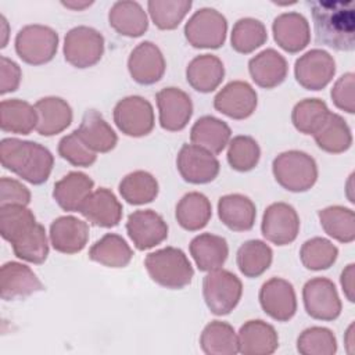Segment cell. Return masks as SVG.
Instances as JSON below:
<instances>
[{
  "mask_svg": "<svg viewBox=\"0 0 355 355\" xmlns=\"http://www.w3.org/2000/svg\"><path fill=\"white\" fill-rule=\"evenodd\" d=\"M114 122L126 136L143 137L154 129V110L141 96H128L114 107Z\"/></svg>",
  "mask_w": 355,
  "mask_h": 355,
  "instance_id": "9",
  "label": "cell"
},
{
  "mask_svg": "<svg viewBox=\"0 0 355 355\" xmlns=\"http://www.w3.org/2000/svg\"><path fill=\"white\" fill-rule=\"evenodd\" d=\"M191 6V0H150L147 10L158 29L171 31L179 26Z\"/></svg>",
  "mask_w": 355,
  "mask_h": 355,
  "instance_id": "44",
  "label": "cell"
},
{
  "mask_svg": "<svg viewBox=\"0 0 355 355\" xmlns=\"http://www.w3.org/2000/svg\"><path fill=\"white\" fill-rule=\"evenodd\" d=\"M44 286L26 265L10 261L0 270V295L4 301H14L43 291Z\"/></svg>",
  "mask_w": 355,
  "mask_h": 355,
  "instance_id": "19",
  "label": "cell"
},
{
  "mask_svg": "<svg viewBox=\"0 0 355 355\" xmlns=\"http://www.w3.org/2000/svg\"><path fill=\"white\" fill-rule=\"evenodd\" d=\"M232 130L229 125L212 115L198 118L190 130L193 144L208 150L212 154H219L229 144Z\"/></svg>",
  "mask_w": 355,
  "mask_h": 355,
  "instance_id": "32",
  "label": "cell"
},
{
  "mask_svg": "<svg viewBox=\"0 0 355 355\" xmlns=\"http://www.w3.org/2000/svg\"><path fill=\"white\" fill-rule=\"evenodd\" d=\"M272 172L276 182L293 193L306 191L318 180L316 161L300 150L280 153L272 162Z\"/></svg>",
  "mask_w": 355,
  "mask_h": 355,
  "instance_id": "4",
  "label": "cell"
},
{
  "mask_svg": "<svg viewBox=\"0 0 355 355\" xmlns=\"http://www.w3.org/2000/svg\"><path fill=\"white\" fill-rule=\"evenodd\" d=\"M35 108L37 112L36 132L42 136L58 135L72 122V108L61 97H43L35 103Z\"/></svg>",
  "mask_w": 355,
  "mask_h": 355,
  "instance_id": "27",
  "label": "cell"
},
{
  "mask_svg": "<svg viewBox=\"0 0 355 355\" xmlns=\"http://www.w3.org/2000/svg\"><path fill=\"white\" fill-rule=\"evenodd\" d=\"M133 257L126 240L116 233H107L89 250V258L108 268H123Z\"/></svg>",
  "mask_w": 355,
  "mask_h": 355,
  "instance_id": "35",
  "label": "cell"
},
{
  "mask_svg": "<svg viewBox=\"0 0 355 355\" xmlns=\"http://www.w3.org/2000/svg\"><path fill=\"white\" fill-rule=\"evenodd\" d=\"M35 223L36 218L26 205L12 204L0 207V234L8 243H12Z\"/></svg>",
  "mask_w": 355,
  "mask_h": 355,
  "instance_id": "47",
  "label": "cell"
},
{
  "mask_svg": "<svg viewBox=\"0 0 355 355\" xmlns=\"http://www.w3.org/2000/svg\"><path fill=\"white\" fill-rule=\"evenodd\" d=\"M315 39L318 44L337 51H352L355 49V8L354 1L311 0Z\"/></svg>",
  "mask_w": 355,
  "mask_h": 355,
  "instance_id": "1",
  "label": "cell"
},
{
  "mask_svg": "<svg viewBox=\"0 0 355 355\" xmlns=\"http://www.w3.org/2000/svg\"><path fill=\"white\" fill-rule=\"evenodd\" d=\"M227 162L237 172H248L254 169L261 158V148L251 136H234L227 144Z\"/></svg>",
  "mask_w": 355,
  "mask_h": 355,
  "instance_id": "46",
  "label": "cell"
},
{
  "mask_svg": "<svg viewBox=\"0 0 355 355\" xmlns=\"http://www.w3.org/2000/svg\"><path fill=\"white\" fill-rule=\"evenodd\" d=\"M18 57L29 65H43L51 61L58 49V33L40 24L25 25L14 40Z\"/></svg>",
  "mask_w": 355,
  "mask_h": 355,
  "instance_id": "5",
  "label": "cell"
},
{
  "mask_svg": "<svg viewBox=\"0 0 355 355\" xmlns=\"http://www.w3.org/2000/svg\"><path fill=\"white\" fill-rule=\"evenodd\" d=\"M318 147L330 154L347 151L352 144L351 128L345 119L334 112H330L322 128L313 135Z\"/></svg>",
  "mask_w": 355,
  "mask_h": 355,
  "instance_id": "37",
  "label": "cell"
},
{
  "mask_svg": "<svg viewBox=\"0 0 355 355\" xmlns=\"http://www.w3.org/2000/svg\"><path fill=\"white\" fill-rule=\"evenodd\" d=\"M119 194L132 205H143L151 202L158 196L157 179L146 171H135L128 173L119 182Z\"/></svg>",
  "mask_w": 355,
  "mask_h": 355,
  "instance_id": "41",
  "label": "cell"
},
{
  "mask_svg": "<svg viewBox=\"0 0 355 355\" xmlns=\"http://www.w3.org/2000/svg\"><path fill=\"white\" fill-rule=\"evenodd\" d=\"M243 294L241 280L230 270H209L202 280V295L208 309L218 316L230 313Z\"/></svg>",
  "mask_w": 355,
  "mask_h": 355,
  "instance_id": "6",
  "label": "cell"
},
{
  "mask_svg": "<svg viewBox=\"0 0 355 355\" xmlns=\"http://www.w3.org/2000/svg\"><path fill=\"white\" fill-rule=\"evenodd\" d=\"M227 33L226 17L212 7L197 10L184 25V36L196 49H219Z\"/></svg>",
  "mask_w": 355,
  "mask_h": 355,
  "instance_id": "7",
  "label": "cell"
},
{
  "mask_svg": "<svg viewBox=\"0 0 355 355\" xmlns=\"http://www.w3.org/2000/svg\"><path fill=\"white\" fill-rule=\"evenodd\" d=\"M302 301L306 313L316 320H334L343 308L337 288L327 277L308 280L302 287Z\"/></svg>",
  "mask_w": 355,
  "mask_h": 355,
  "instance_id": "10",
  "label": "cell"
},
{
  "mask_svg": "<svg viewBox=\"0 0 355 355\" xmlns=\"http://www.w3.org/2000/svg\"><path fill=\"white\" fill-rule=\"evenodd\" d=\"M355 265L354 263H348L344 270L341 272L340 276V283H341V288L344 295L347 297V300L349 302H355Z\"/></svg>",
  "mask_w": 355,
  "mask_h": 355,
  "instance_id": "53",
  "label": "cell"
},
{
  "mask_svg": "<svg viewBox=\"0 0 355 355\" xmlns=\"http://www.w3.org/2000/svg\"><path fill=\"white\" fill-rule=\"evenodd\" d=\"M148 276L159 286L180 290L191 283L194 269L187 255L176 247H165L150 252L144 259Z\"/></svg>",
  "mask_w": 355,
  "mask_h": 355,
  "instance_id": "3",
  "label": "cell"
},
{
  "mask_svg": "<svg viewBox=\"0 0 355 355\" xmlns=\"http://www.w3.org/2000/svg\"><path fill=\"white\" fill-rule=\"evenodd\" d=\"M273 259L272 248L262 240H247L243 243L236 254L239 270L250 279L265 273Z\"/></svg>",
  "mask_w": 355,
  "mask_h": 355,
  "instance_id": "38",
  "label": "cell"
},
{
  "mask_svg": "<svg viewBox=\"0 0 355 355\" xmlns=\"http://www.w3.org/2000/svg\"><path fill=\"white\" fill-rule=\"evenodd\" d=\"M58 154L71 165L83 168L93 165L97 159V153L86 146L76 129L60 140Z\"/></svg>",
  "mask_w": 355,
  "mask_h": 355,
  "instance_id": "49",
  "label": "cell"
},
{
  "mask_svg": "<svg viewBox=\"0 0 355 355\" xmlns=\"http://www.w3.org/2000/svg\"><path fill=\"white\" fill-rule=\"evenodd\" d=\"M261 232L268 241L276 245L293 243L300 232V216L295 208L287 202H273L266 207Z\"/></svg>",
  "mask_w": 355,
  "mask_h": 355,
  "instance_id": "13",
  "label": "cell"
},
{
  "mask_svg": "<svg viewBox=\"0 0 355 355\" xmlns=\"http://www.w3.org/2000/svg\"><path fill=\"white\" fill-rule=\"evenodd\" d=\"M287 71L286 58L275 49H265L248 61V72L252 80L263 89H273L283 83Z\"/></svg>",
  "mask_w": 355,
  "mask_h": 355,
  "instance_id": "25",
  "label": "cell"
},
{
  "mask_svg": "<svg viewBox=\"0 0 355 355\" xmlns=\"http://www.w3.org/2000/svg\"><path fill=\"white\" fill-rule=\"evenodd\" d=\"M272 32L279 47L291 54L304 50L311 40L309 22L297 11L279 14L273 19Z\"/></svg>",
  "mask_w": 355,
  "mask_h": 355,
  "instance_id": "20",
  "label": "cell"
},
{
  "mask_svg": "<svg viewBox=\"0 0 355 355\" xmlns=\"http://www.w3.org/2000/svg\"><path fill=\"white\" fill-rule=\"evenodd\" d=\"M329 114L330 111L323 100L304 98L294 105L291 111V122L298 132L313 136L322 128Z\"/></svg>",
  "mask_w": 355,
  "mask_h": 355,
  "instance_id": "42",
  "label": "cell"
},
{
  "mask_svg": "<svg viewBox=\"0 0 355 355\" xmlns=\"http://www.w3.org/2000/svg\"><path fill=\"white\" fill-rule=\"evenodd\" d=\"M354 344H355V341H354V323H351L347 333H345V345H347L348 354L354 352V349H352Z\"/></svg>",
  "mask_w": 355,
  "mask_h": 355,
  "instance_id": "56",
  "label": "cell"
},
{
  "mask_svg": "<svg viewBox=\"0 0 355 355\" xmlns=\"http://www.w3.org/2000/svg\"><path fill=\"white\" fill-rule=\"evenodd\" d=\"M218 216L230 230L247 232L255 223L257 208L252 200L244 194H225L218 200Z\"/></svg>",
  "mask_w": 355,
  "mask_h": 355,
  "instance_id": "26",
  "label": "cell"
},
{
  "mask_svg": "<svg viewBox=\"0 0 355 355\" xmlns=\"http://www.w3.org/2000/svg\"><path fill=\"white\" fill-rule=\"evenodd\" d=\"M176 166L180 176L193 184L212 182L220 169L215 154L196 144H183L176 157Z\"/></svg>",
  "mask_w": 355,
  "mask_h": 355,
  "instance_id": "12",
  "label": "cell"
},
{
  "mask_svg": "<svg viewBox=\"0 0 355 355\" xmlns=\"http://www.w3.org/2000/svg\"><path fill=\"white\" fill-rule=\"evenodd\" d=\"M31 202V191L21 182L3 176L0 179V207L1 205H28Z\"/></svg>",
  "mask_w": 355,
  "mask_h": 355,
  "instance_id": "51",
  "label": "cell"
},
{
  "mask_svg": "<svg viewBox=\"0 0 355 355\" xmlns=\"http://www.w3.org/2000/svg\"><path fill=\"white\" fill-rule=\"evenodd\" d=\"M76 130L86 146L94 153H108L118 143L115 130L96 110H87L83 114Z\"/></svg>",
  "mask_w": 355,
  "mask_h": 355,
  "instance_id": "30",
  "label": "cell"
},
{
  "mask_svg": "<svg viewBox=\"0 0 355 355\" xmlns=\"http://www.w3.org/2000/svg\"><path fill=\"white\" fill-rule=\"evenodd\" d=\"M318 216L324 233L334 240L344 244L355 240V214L351 208L330 205L320 209Z\"/></svg>",
  "mask_w": 355,
  "mask_h": 355,
  "instance_id": "39",
  "label": "cell"
},
{
  "mask_svg": "<svg viewBox=\"0 0 355 355\" xmlns=\"http://www.w3.org/2000/svg\"><path fill=\"white\" fill-rule=\"evenodd\" d=\"M338 248L327 239L312 237L300 250V259L309 270H324L337 261Z\"/></svg>",
  "mask_w": 355,
  "mask_h": 355,
  "instance_id": "45",
  "label": "cell"
},
{
  "mask_svg": "<svg viewBox=\"0 0 355 355\" xmlns=\"http://www.w3.org/2000/svg\"><path fill=\"white\" fill-rule=\"evenodd\" d=\"M61 4L65 6L67 8H71V10H75V11H80V10H85L89 6H92L93 1H61Z\"/></svg>",
  "mask_w": 355,
  "mask_h": 355,
  "instance_id": "54",
  "label": "cell"
},
{
  "mask_svg": "<svg viewBox=\"0 0 355 355\" xmlns=\"http://www.w3.org/2000/svg\"><path fill=\"white\" fill-rule=\"evenodd\" d=\"M155 100L162 129L179 132L187 126L193 115V103L186 92L173 86L164 87L157 93Z\"/></svg>",
  "mask_w": 355,
  "mask_h": 355,
  "instance_id": "17",
  "label": "cell"
},
{
  "mask_svg": "<svg viewBox=\"0 0 355 355\" xmlns=\"http://www.w3.org/2000/svg\"><path fill=\"white\" fill-rule=\"evenodd\" d=\"M268 39V32L263 25L257 18L245 17L234 22L230 36V43L233 50L240 54H250L258 47H261Z\"/></svg>",
  "mask_w": 355,
  "mask_h": 355,
  "instance_id": "43",
  "label": "cell"
},
{
  "mask_svg": "<svg viewBox=\"0 0 355 355\" xmlns=\"http://www.w3.org/2000/svg\"><path fill=\"white\" fill-rule=\"evenodd\" d=\"M258 297L263 312L277 322H288L297 312V295L293 284L286 279L266 280Z\"/></svg>",
  "mask_w": 355,
  "mask_h": 355,
  "instance_id": "15",
  "label": "cell"
},
{
  "mask_svg": "<svg viewBox=\"0 0 355 355\" xmlns=\"http://www.w3.org/2000/svg\"><path fill=\"white\" fill-rule=\"evenodd\" d=\"M79 212L96 226L114 227L122 219V204L110 189L100 187L86 198Z\"/></svg>",
  "mask_w": 355,
  "mask_h": 355,
  "instance_id": "22",
  "label": "cell"
},
{
  "mask_svg": "<svg viewBox=\"0 0 355 355\" xmlns=\"http://www.w3.org/2000/svg\"><path fill=\"white\" fill-rule=\"evenodd\" d=\"M354 89H355V75L352 72H347L336 80V83L331 87L330 96L334 105L338 110H343L348 114L355 112Z\"/></svg>",
  "mask_w": 355,
  "mask_h": 355,
  "instance_id": "50",
  "label": "cell"
},
{
  "mask_svg": "<svg viewBox=\"0 0 355 355\" xmlns=\"http://www.w3.org/2000/svg\"><path fill=\"white\" fill-rule=\"evenodd\" d=\"M11 245L17 258L31 263H43L49 255L46 229L37 222L18 236Z\"/></svg>",
  "mask_w": 355,
  "mask_h": 355,
  "instance_id": "40",
  "label": "cell"
},
{
  "mask_svg": "<svg viewBox=\"0 0 355 355\" xmlns=\"http://www.w3.org/2000/svg\"><path fill=\"white\" fill-rule=\"evenodd\" d=\"M37 125L35 105L21 98L3 100L0 103V128L4 132L29 135Z\"/></svg>",
  "mask_w": 355,
  "mask_h": 355,
  "instance_id": "33",
  "label": "cell"
},
{
  "mask_svg": "<svg viewBox=\"0 0 355 355\" xmlns=\"http://www.w3.org/2000/svg\"><path fill=\"white\" fill-rule=\"evenodd\" d=\"M257 104L258 94L245 80L229 82L214 97L215 110L232 119H245L251 116Z\"/></svg>",
  "mask_w": 355,
  "mask_h": 355,
  "instance_id": "14",
  "label": "cell"
},
{
  "mask_svg": "<svg viewBox=\"0 0 355 355\" xmlns=\"http://www.w3.org/2000/svg\"><path fill=\"white\" fill-rule=\"evenodd\" d=\"M175 216L184 230L197 232L205 227L212 216L211 201L202 193L190 191L176 204Z\"/></svg>",
  "mask_w": 355,
  "mask_h": 355,
  "instance_id": "34",
  "label": "cell"
},
{
  "mask_svg": "<svg viewBox=\"0 0 355 355\" xmlns=\"http://www.w3.org/2000/svg\"><path fill=\"white\" fill-rule=\"evenodd\" d=\"M126 232L135 247L144 251L161 244L168 237V225L155 211L137 209L129 214Z\"/></svg>",
  "mask_w": 355,
  "mask_h": 355,
  "instance_id": "16",
  "label": "cell"
},
{
  "mask_svg": "<svg viewBox=\"0 0 355 355\" xmlns=\"http://www.w3.org/2000/svg\"><path fill=\"white\" fill-rule=\"evenodd\" d=\"M22 72L19 65L6 55L0 57V94L15 92L19 87Z\"/></svg>",
  "mask_w": 355,
  "mask_h": 355,
  "instance_id": "52",
  "label": "cell"
},
{
  "mask_svg": "<svg viewBox=\"0 0 355 355\" xmlns=\"http://www.w3.org/2000/svg\"><path fill=\"white\" fill-rule=\"evenodd\" d=\"M237 341L243 355H270L279 347L275 327L261 319L245 322L237 333Z\"/></svg>",
  "mask_w": 355,
  "mask_h": 355,
  "instance_id": "23",
  "label": "cell"
},
{
  "mask_svg": "<svg viewBox=\"0 0 355 355\" xmlns=\"http://www.w3.org/2000/svg\"><path fill=\"white\" fill-rule=\"evenodd\" d=\"M297 351L302 355H333L337 351V340L330 329L312 326L298 336Z\"/></svg>",
  "mask_w": 355,
  "mask_h": 355,
  "instance_id": "48",
  "label": "cell"
},
{
  "mask_svg": "<svg viewBox=\"0 0 355 355\" xmlns=\"http://www.w3.org/2000/svg\"><path fill=\"white\" fill-rule=\"evenodd\" d=\"M336 73L333 55L322 49H312L298 57L294 64L295 80L306 90H322Z\"/></svg>",
  "mask_w": 355,
  "mask_h": 355,
  "instance_id": "11",
  "label": "cell"
},
{
  "mask_svg": "<svg viewBox=\"0 0 355 355\" xmlns=\"http://www.w3.org/2000/svg\"><path fill=\"white\" fill-rule=\"evenodd\" d=\"M0 33L3 36L1 39V43H0V47H6L7 44V37H8V24H7V19L4 15H0Z\"/></svg>",
  "mask_w": 355,
  "mask_h": 355,
  "instance_id": "55",
  "label": "cell"
},
{
  "mask_svg": "<svg viewBox=\"0 0 355 355\" xmlns=\"http://www.w3.org/2000/svg\"><path fill=\"white\" fill-rule=\"evenodd\" d=\"M0 161L4 169L32 184L44 183L54 165V157L47 147L17 137H6L0 141Z\"/></svg>",
  "mask_w": 355,
  "mask_h": 355,
  "instance_id": "2",
  "label": "cell"
},
{
  "mask_svg": "<svg viewBox=\"0 0 355 355\" xmlns=\"http://www.w3.org/2000/svg\"><path fill=\"white\" fill-rule=\"evenodd\" d=\"M93 186L94 182L89 175L72 171L54 183L53 198L64 211L76 212L93 193Z\"/></svg>",
  "mask_w": 355,
  "mask_h": 355,
  "instance_id": "24",
  "label": "cell"
},
{
  "mask_svg": "<svg viewBox=\"0 0 355 355\" xmlns=\"http://www.w3.org/2000/svg\"><path fill=\"white\" fill-rule=\"evenodd\" d=\"M200 345L207 355H234L239 352L237 334L233 326L222 320H212L204 327Z\"/></svg>",
  "mask_w": 355,
  "mask_h": 355,
  "instance_id": "36",
  "label": "cell"
},
{
  "mask_svg": "<svg viewBox=\"0 0 355 355\" xmlns=\"http://www.w3.org/2000/svg\"><path fill=\"white\" fill-rule=\"evenodd\" d=\"M165 68L166 62L161 49L150 40L139 43L128 58L129 73L139 85L157 83L164 76Z\"/></svg>",
  "mask_w": 355,
  "mask_h": 355,
  "instance_id": "18",
  "label": "cell"
},
{
  "mask_svg": "<svg viewBox=\"0 0 355 355\" xmlns=\"http://www.w3.org/2000/svg\"><path fill=\"white\" fill-rule=\"evenodd\" d=\"M190 254L200 270L209 272L222 268L226 262L229 245L222 236L201 233L190 241Z\"/></svg>",
  "mask_w": 355,
  "mask_h": 355,
  "instance_id": "31",
  "label": "cell"
},
{
  "mask_svg": "<svg viewBox=\"0 0 355 355\" xmlns=\"http://www.w3.org/2000/svg\"><path fill=\"white\" fill-rule=\"evenodd\" d=\"M225 78V67L219 57L214 54H200L194 57L186 68L189 85L200 93L214 92Z\"/></svg>",
  "mask_w": 355,
  "mask_h": 355,
  "instance_id": "28",
  "label": "cell"
},
{
  "mask_svg": "<svg viewBox=\"0 0 355 355\" xmlns=\"http://www.w3.org/2000/svg\"><path fill=\"white\" fill-rule=\"evenodd\" d=\"M110 26L122 36L139 37L148 29V17L137 1H115L108 12Z\"/></svg>",
  "mask_w": 355,
  "mask_h": 355,
  "instance_id": "29",
  "label": "cell"
},
{
  "mask_svg": "<svg viewBox=\"0 0 355 355\" xmlns=\"http://www.w3.org/2000/svg\"><path fill=\"white\" fill-rule=\"evenodd\" d=\"M64 58L75 68H89L96 65L104 54L103 35L86 25L69 29L64 37Z\"/></svg>",
  "mask_w": 355,
  "mask_h": 355,
  "instance_id": "8",
  "label": "cell"
},
{
  "mask_svg": "<svg viewBox=\"0 0 355 355\" xmlns=\"http://www.w3.org/2000/svg\"><path fill=\"white\" fill-rule=\"evenodd\" d=\"M50 243L61 254L80 252L89 240V225L72 215L58 216L50 225Z\"/></svg>",
  "mask_w": 355,
  "mask_h": 355,
  "instance_id": "21",
  "label": "cell"
}]
</instances>
